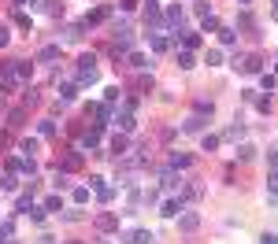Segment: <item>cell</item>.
Listing matches in <instances>:
<instances>
[{"mask_svg": "<svg viewBox=\"0 0 278 244\" xmlns=\"http://www.w3.org/2000/svg\"><path fill=\"white\" fill-rule=\"evenodd\" d=\"M34 74V63H26V59H11V63H4V74H0V89H15L19 82H26V78Z\"/></svg>", "mask_w": 278, "mask_h": 244, "instance_id": "1", "label": "cell"}, {"mask_svg": "<svg viewBox=\"0 0 278 244\" xmlns=\"http://www.w3.org/2000/svg\"><path fill=\"white\" fill-rule=\"evenodd\" d=\"M97 82V56H82L78 59V85H93Z\"/></svg>", "mask_w": 278, "mask_h": 244, "instance_id": "2", "label": "cell"}, {"mask_svg": "<svg viewBox=\"0 0 278 244\" xmlns=\"http://www.w3.org/2000/svg\"><path fill=\"white\" fill-rule=\"evenodd\" d=\"M130 44H134V34H130L126 26H123V30L115 34V41H111V52H115V59H119V56H126V52H130Z\"/></svg>", "mask_w": 278, "mask_h": 244, "instance_id": "3", "label": "cell"}, {"mask_svg": "<svg viewBox=\"0 0 278 244\" xmlns=\"http://www.w3.org/2000/svg\"><path fill=\"white\" fill-rule=\"evenodd\" d=\"M234 67L241 70V74H260L263 59H260V56H237V59H234Z\"/></svg>", "mask_w": 278, "mask_h": 244, "instance_id": "4", "label": "cell"}, {"mask_svg": "<svg viewBox=\"0 0 278 244\" xmlns=\"http://www.w3.org/2000/svg\"><path fill=\"white\" fill-rule=\"evenodd\" d=\"M89 185L97 189L101 203H111V200H115V185H104V177H89Z\"/></svg>", "mask_w": 278, "mask_h": 244, "instance_id": "5", "label": "cell"}, {"mask_svg": "<svg viewBox=\"0 0 278 244\" xmlns=\"http://www.w3.org/2000/svg\"><path fill=\"white\" fill-rule=\"evenodd\" d=\"M197 226H201V215H197V211H185V215H178V229H182V233H193Z\"/></svg>", "mask_w": 278, "mask_h": 244, "instance_id": "6", "label": "cell"}, {"mask_svg": "<svg viewBox=\"0 0 278 244\" xmlns=\"http://www.w3.org/2000/svg\"><path fill=\"white\" fill-rule=\"evenodd\" d=\"M108 4H104V8H97V11H89V15H85L82 19V30H93V26H97V22H104V19H108Z\"/></svg>", "mask_w": 278, "mask_h": 244, "instance_id": "7", "label": "cell"}, {"mask_svg": "<svg viewBox=\"0 0 278 244\" xmlns=\"http://www.w3.org/2000/svg\"><path fill=\"white\" fill-rule=\"evenodd\" d=\"M82 167V152H67L63 159H59V174H67V170H78Z\"/></svg>", "mask_w": 278, "mask_h": 244, "instance_id": "8", "label": "cell"}, {"mask_svg": "<svg viewBox=\"0 0 278 244\" xmlns=\"http://www.w3.org/2000/svg\"><path fill=\"white\" fill-rule=\"evenodd\" d=\"M56 59H59V44H45V48L34 56V63H56Z\"/></svg>", "mask_w": 278, "mask_h": 244, "instance_id": "9", "label": "cell"}, {"mask_svg": "<svg viewBox=\"0 0 278 244\" xmlns=\"http://www.w3.org/2000/svg\"><path fill=\"white\" fill-rule=\"evenodd\" d=\"M97 229H101V233L119 229V215H97Z\"/></svg>", "mask_w": 278, "mask_h": 244, "instance_id": "10", "label": "cell"}, {"mask_svg": "<svg viewBox=\"0 0 278 244\" xmlns=\"http://www.w3.org/2000/svg\"><path fill=\"white\" fill-rule=\"evenodd\" d=\"M193 167V155H185V152H171V170H185Z\"/></svg>", "mask_w": 278, "mask_h": 244, "instance_id": "11", "label": "cell"}, {"mask_svg": "<svg viewBox=\"0 0 278 244\" xmlns=\"http://www.w3.org/2000/svg\"><path fill=\"white\" fill-rule=\"evenodd\" d=\"M178 67H182V70H193V67H197L193 48H182V52H178Z\"/></svg>", "mask_w": 278, "mask_h": 244, "instance_id": "12", "label": "cell"}, {"mask_svg": "<svg viewBox=\"0 0 278 244\" xmlns=\"http://www.w3.org/2000/svg\"><path fill=\"white\" fill-rule=\"evenodd\" d=\"M267 200L278 203V170H271V174H267Z\"/></svg>", "mask_w": 278, "mask_h": 244, "instance_id": "13", "label": "cell"}, {"mask_svg": "<svg viewBox=\"0 0 278 244\" xmlns=\"http://www.w3.org/2000/svg\"><path fill=\"white\" fill-rule=\"evenodd\" d=\"M160 181H163V189H182V177H178L175 170H163Z\"/></svg>", "mask_w": 278, "mask_h": 244, "instance_id": "14", "label": "cell"}, {"mask_svg": "<svg viewBox=\"0 0 278 244\" xmlns=\"http://www.w3.org/2000/svg\"><path fill=\"white\" fill-rule=\"evenodd\" d=\"M178 211H182V200H163V207H160V215H163V219H175Z\"/></svg>", "mask_w": 278, "mask_h": 244, "instance_id": "15", "label": "cell"}, {"mask_svg": "<svg viewBox=\"0 0 278 244\" xmlns=\"http://www.w3.org/2000/svg\"><path fill=\"white\" fill-rule=\"evenodd\" d=\"M123 241H126V244H149V241H152V233H145V229H134V233H126Z\"/></svg>", "mask_w": 278, "mask_h": 244, "instance_id": "16", "label": "cell"}, {"mask_svg": "<svg viewBox=\"0 0 278 244\" xmlns=\"http://www.w3.org/2000/svg\"><path fill=\"white\" fill-rule=\"evenodd\" d=\"M185 133H201V130H204V115H193V118H185Z\"/></svg>", "mask_w": 278, "mask_h": 244, "instance_id": "17", "label": "cell"}, {"mask_svg": "<svg viewBox=\"0 0 278 244\" xmlns=\"http://www.w3.org/2000/svg\"><path fill=\"white\" fill-rule=\"evenodd\" d=\"M97 144H101V130H89V133L82 137V148H85V152H93Z\"/></svg>", "mask_w": 278, "mask_h": 244, "instance_id": "18", "label": "cell"}, {"mask_svg": "<svg viewBox=\"0 0 278 244\" xmlns=\"http://www.w3.org/2000/svg\"><path fill=\"white\" fill-rule=\"evenodd\" d=\"M163 22H167V30H178V26H182V8H171Z\"/></svg>", "mask_w": 278, "mask_h": 244, "instance_id": "19", "label": "cell"}, {"mask_svg": "<svg viewBox=\"0 0 278 244\" xmlns=\"http://www.w3.org/2000/svg\"><path fill=\"white\" fill-rule=\"evenodd\" d=\"M75 96H78V85H59V100H63V104H71V100H75Z\"/></svg>", "mask_w": 278, "mask_h": 244, "instance_id": "20", "label": "cell"}, {"mask_svg": "<svg viewBox=\"0 0 278 244\" xmlns=\"http://www.w3.org/2000/svg\"><path fill=\"white\" fill-rule=\"evenodd\" d=\"M115 122H119V130H126V133H130V130L137 126V122H134V115H130V111H123V115H119Z\"/></svg>", "mask_w": 278, "mask_h": 244, "instance_id": "21", "label": "cell"}, {"mask_svg": "<svg viewBox=\"0 0 278 244\" xmlns=\"http://www.w3.org/2000/svg\"><path fill=\"white\" fill-rule=\"evenodd\" d=\"M219 41L223 44H234L237 41V30H234V26H223V30H219Z\"/></svg>", "mask_w": 278, "mask_h": 244, "instance_id": "22", "label": "cell"}, {"mask_svg": "<svg viewBox=\"0 0 278 244\" xmlns=\"http://www.w3.org/2000/svg\"><path fill=\"white\" fill-rule=\"evenodd\" d=\"M167 48H171L167 37H163V34H152V52H167Z\"/></svg>", "mask_w": 278, "mask_h": 244, "instance_id": "23", "label": "cell"}, {"mask_svg": "<svg viewBox=\"0 0 278 244\" xmlns=\"http://www.w3.org/2000/svg\"><path fill=\"white\" fill-rule=\"evenodd\" d=\"M41 207H45V211H56V215H59V211H63V200H59V196H49Z\"/></svg>", "mask_w": 278, "mask_h": 244, "instance_id": "24", "label": "cell"}, {"mask_svg": "<svg viewBox=\"0 0 278 244\" xmlns=\"http://www.w3.org/2000/svg\"><path fill=\"white\" fill-rule=\"evenodd\" d=\"M223 137H227V141H237V137H245V126H241V122H234V126H230Z\"/></svg>", "mask_w": 278, "mask_h": 244, "instance_id": "25", "label": "cell"}, {"mask_svg": "<svg viewBox=\"0 0 278 244\" xmlns=\"http://www.w3.org/2000/svg\"><path fill=\"white\" fill-rule=\"evenodd\" d=\"M15 185H19V181H15V174H4V177H0V189H4V193H11Z\"/></svg>", "mask_w": 278, "mask_h": 244, "instance_id": "26", "label": "cell"}, {"mask_svg": "<svg viewBox=\"0 0 278 244\" xmlns=\"http://www.w3.org/2000/svg\"><path fill=\"white\" fill-rule=\"evenodd\" d=\"M201 144H204V152H215V148H219V137H215V133H208Z\"/></svg>", "mask_w": 278, "mask_h": 244, "instance_id": "27", "label": "cell"}, {"mask_svg": "<svg viewBox=\"0 0 278 244\" xmlns=\"http://www.w3.org/2000/svg\"><path fill=\"white\" fill-rule=\"evenodd\" d=\"M119 100V85H108V89H104V104H115Z\"/></svg>", "mask_w": 278, "mask_h": 244, "instance_id": "28", "label": "cell"}, {"mask_svg": "<svg viewBox=\"0 0 278 244\" xmlns=\"http://www.w3.org/2000/svg\"><path fill=\"white\" fill-rule=\"evenodd\" d=\"M182 44L185 48H197V44H201V34H182Z\"/></svg>", "mask_w": 278, "mask_h": 244, "instance_id": "29", "label": "cell"}, {"mask_svg": "<svg viewBox=\"0 0 278 244\" xmlns=\"http://www.w3.org/2000/svg\"><path fill=\"white\" fill-rule=\"evenodd\" d=\"M211 111H215L211 100H197V115H211Z\"/></svg>", "mask_w": 278, "mask_h": 244, "instance_id": "30", "label": "cell"}, {"mask_svg": "<svg viewBox=\"0 0 278 244\" xmlns=\"http://www.w3.org/2000/svg\"><path fill=\"white\" fill-rule=\"evenodd\" d=\"M253 155H256L253 144H241V148H237V159H253Z\"/></svg>", "mask_w": 278, "mask_h": 244, "instance_id": "31", "label": "cell"}, {"mask_svg": "<svg viewBox=\"0 0 278 244\" xmlns=\"http://www.w3.org/2000/svg\"><path fill=\"white\" fill-rule=\"evenodd\" d=\"M45 11H49V15H63V4H59V0H49V4H45Z\"/></svg>", "mask_w": 278, "mask_h": 244, "instance_id": "32", "label": "cell"}, {"mask_svg": "<svg viewBox=\"0 0 278 244\" xmlns=\"http://www.w3.org/2000/svg\"><path fill=\"white\" fill-rule=\"evenodd\" d=\"M11 237H15V229H11V226H8V222H4V226H0V244H8V241H11Z\"/></svg>", "mask_w": 278, "mask_h": 244, "instance_id": "33", "label": "cell"}, {"mask_svg": "<svg viewBox=\"0 0 278 244\" xmlns=\"http://www.w3.org/2000/svg\"><path fill=\"white\" fill-rule=\"evenodd\" d=\"M85 200H89V189L78 185V189H75V203H85Z\"/></svg>", "mask_w": 278, "mask_h": 244, "instance_id": "34", "label": "cell"}, {"mask_svg": "<svg viewBox=\"0 0 278 244\" xmlns=\"http://www.w3.org/2000/svg\"><path fill=\"white\" fill-rule=\"evenodd\" d=\"M130 67H149V63H145L141 52H130Z\"/></svg>", "mask_w": 278, "mask_h": 244, "instance_id": "35", "label": "cell"}, {"mask_svg": "<svg viewBox=\"0 0 278 244\" xmlns=\"http://www.w3.org/2000/svg\"><path fill=\"white\" fill-rule=\"evenodd\" d=\"M219 63H223V52L211 48V52H208V67H219Z\"/></svg>", "mask_w": 278, "mask_h": 244, "instance_id": "36", "label": "cell"}, {"mask_svg": "<svg viewBox=\"0 0 278 244\" xmlns=\"http://www.w3.org/2000/svg\"><path fill=\"white\" fill-rule=\"evenodd\" d=\"M267 163L278 170V144H275V148H267Z\"/></svg>", "mask_w": 278, "mask_h": 244, "instance_id": "37", "label": "cell"}, {"mask_svg": "<svg viewBox=\"0 0 278 244\" xmlns=\"http://www.w3.org/2000/svg\"><path fill=\"white\" fill-rule=\"evenodd\" d=\"M256 108H260L263 115H267V111H271V96H260V100H256Z\"/></svg>", "mask_w": 278, "mask_h": 244, "instance_id": "38", "label": "cell"}, {"mask_svg": "<svg viewBox=\"0 0 278 244\" xmlns=\"http://www.w3.org/2000/svg\"><path fill=\"white\" fill-rule=\"evenodd\" d=\"M56 133V122H41V137H52Z\"/></svg>", "mask_w": 278, "mask_h": 244, "instance_id": "39", "label": "cell"}, {"mask_svg": "<svg viewBox=\"0 0 278 244\" xmlns=\"http://www.w3.org/2000/svg\"><path fill=\"white\" fill-rule=\"evenodd\" d=\"M8 41H11V30H8V26H0V48H4Z\"/></svg>", "mask_w": 278, "mask_h": 244, "instance_id": "40", "label": "cell"}, {"mask_svg": "<svg viewBox=\"0 0 278 244\" xmlns=\"http://www.w3.org/2000/svg\"><path fill=\"white\" fill-rule=\"evenodd\" d=\"M119 8H123V11H134V8H137V0H119Z\"/></svg>", "mask_w": 278, "mask_h": 244, "instance_id": "41", "label": "cell"}, {"mask_svg": "<svg viewBox=\"0 0 278 244\" xmlns=\"http://www.w3.org/2000/svg\"><path fill=\"white\" fill-rule=\"evenodd\" d=\"M260 244H278V237H275V233H263V241H260Z\"/></svg>", "mask_w": 278, "mask_h": 244, "instance_id": "42", "label": "cell"}, {"mask_svg": "<svg viewBox=\"0 0 278 244\" xmlns=\"http://www.w3.org/2000/svg\"><path fill=\"white\" fill-rule=\"evenodd\" d=\"M241 4H245V8H249V4H253V0H241Z\"/></svg>", "mask_w": 278, "mask_h": 244, "instance_id": "43", "label": "cell"}, {"mask_svg": "<svg viewBox=\"0 0 278 244\" xmlns=\"http://www.w3.org/2000/svg\"><path fill=\"white\" fill-rule=\"evenodd\" d=\"M97 244H108V241H97Z\"/></svg>", "mask_w": 278, "mask_h": 244, "instance_id": "44", "label": "cell"}, {"mask_svg": "<svg viewBox=\"0 0 278 244\" xmlns=\"http://www.w3.org/2000/svg\"><path fill=\"white\" fill-rule=\"evenodd\" d=\"M275 4H278V0H275Z\"/></svg>", "mask_w": 278, "mask_h": 244, "instance_id": "45", "label": "cell"}]
</instances>
